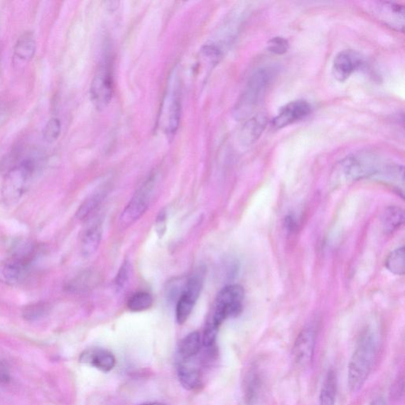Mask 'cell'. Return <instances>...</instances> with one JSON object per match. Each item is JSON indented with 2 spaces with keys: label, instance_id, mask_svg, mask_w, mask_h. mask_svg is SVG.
I'll use <instances>...</instances> for the list:
<instances>
[{
  "label": "cell",
  "instance_id": "cell-1",
  "mask_svg": "<svg viewBox=\"0 0 405 405\" xmlns=\"http://www.w3.org/2000/svg\"><path fill=\"white\" fill-rule=\"evenodd\" d=\"M376 350L375 340L366 334L359 342L347 369V386L352 393H357L365 385L372 372Z\"/></svg>",
  "mask_w": 405,
  "mask_h": 405
},
{
  "label": "cell",
  "instance_id": "cell-2",
  "mask_svg": "<svg viewBox=\"0 0 405 405\" xmlns=\"http://www.w3.org/2000/svg\"><path fill=\"white\" fill-rule=\"evenodd\" d=\"M274 77L271 68L259 69L251 76L235 107L237 118L242 120L249 117L260 106Z\"/></svg>",
  "mask_w": 405,
  "mask_h": 405
},
{
  "label": "cell",
  "instance_id": "cell-3",
  "mask_svg": "<svg viewBox=\"0 0 405 405\" xmlns=\"http://www.w3.org/2000/svg\"><path fill=\"white\" fill-rule=\"evenodd\" d=\"M35 171L36 163L32 159H26L6 173L1 187L2 198L6 205H15L22 198L30 187Z\"/></svg>",
  "mask_w": 405,
  "mask_h": 405
},
{
  "label": "cell",
  "instance_id": "cell-4",
  "mask_svg": "<svg viewBox=\"0 0 405 405\" xmlns=\"http://www.w3.org/2000/svg\"><path fill=\"white\" fill-rule=\"evenodd\" d=\"M244 297L245 292L240 285L227 286L216 298L212 312L207 323L220 329L223 321L239 316L242 311Z\"/></svg>",
  "mask_w": 405,
  "mask_h": 405
},
{
  "label": "cell",
  "instance_id": "cell-5",
  "mask_svg": "<svg viewBox=\"0 0 405 405\" xmlns=\"http://www.w3.org/2000/svg\"><path fill=\"white\" fill-rule=\"evenodd\" d=\"M379 172L376 158L369 153H362L341 161L335 171L336 183H345L369 176Z\"/></svg>",
  "mask_w": 405,
  "mask_h": 405
},
{
  "label": "cell",
  "instance_id": "cell-6",
  "mask_svg": "<svg viewBox=\"0 0 405 405\" xmlns=\"http://www.w3.org/2000/svg\"><path fill=\"white\" fill-rule=\"evenodd\" d=\"M114 78L110 63L104 60L97 68L94 76L90 97L94 106L102 109L107 107L113 97Z\"/></svg>",
  "mask_w": 405,
  "mask_h": 405
},
{
  "label": "cell",
  "instance_id": "cell-7",
  "mask_svg": "<svg viewBox=\"0 0 405 405\" xmlns=\"http://www.w3.org/2000/svg\"><path fill=\"white\" fill-rule=\"evenodd\" d=\"M153 180V177L146 180L125 207L120 217L122 226H131L145 213L149 205Z\"/></svg>",
  "mask_w": 405,
  "mask_h": 405
},
{
  "label": "cell",
  "instance_id": "cell-8",
  "mask_svg": "<svg viewBox=\"0 0 405 405\" xmlns=\"http://www.w3.org/2000/svg\"><path fill=\"white\" fill-rule=\"evenodd\" d=\"M171 87L166 95L161 114V124L165 134L168 136L176 134L179 127L181 113L180 97L176 83H173Z\"/></svg>",
  "mask_w": 405,
  "mask_h": 405
},
{
  "label": "cell",
  "instance_id": "cell-9",
  "mask_svg": "<svg viewBox=\"0 0 405 405\" xmlns=\"http://www.w3.org/2000/svg\"><path fill=\"white\" fill-rule=\"evenodd\" d=\"M316 335L312 328H306L299 333L292 348V359L298 367L310 365L315 347Z\"/></svg>",
  "mask_w": 405,
  "mask_h": 405
},
{
  "label": "cell",
  "instance_id": "cell-10",
  "mask_svg": "<svg viewBox=\"0 0 405 405\" xmlns=\"http://www.w3.org/2000/svg\"><path fill=\"white\" fill-rule=\"evenodd\" d=\"M374 15L384 24L397 31H404V6L393 2H377L374 4Z\"/></svg>",
  "mask_w": 405,
  "mask_h": 405
},
{
  "label": "cell",
  "instance_id": "cell-11",
  "mask_svg": "<svg viewBox=\"0 0 405 405\" xmlns=\"http://www.w3.org/2000/svg\"><path fill=\"white\" fill-rule=\"evenodd\" d=\"M310 104L303 100L289 102L279 110L278 115L274 118V127L282 129L302 120L310 114Z\"/></svg>",
  "mask_w": 405,
  "mask_h": 405
},
{
  "label": "cell",
  "instance_id": "cell-12",
  "mask_svg": "<svg viewBox=\"0 0 405 405\" xmlns=\"http://www.w3.org/2000/svg\"><path fill=\"white\" fill-rule=\"evenodd\" d=\"M178 375L181 386L188 390H198L202 385L200 362L197 357L178 360Z\"/></svg>",
  "mask_w": 405,
  "mask_h": 405
},
{
  "label": "cell",
  "instance_id": "cell-13",
  "mask_svg": "<svg viewBox=\"0 0 405 405\" xmlns=\"http://www.w3.org/2000/svg\"><path fill=\"white\" fill-rule=\"evenodd\" d=\"M80 360L85 364L94 367L104 373L111 372L116 365L114 354L102 347L87 349L81 354Z\"/></svg>",
  "mask_w": 405,
  "mask_h": 405
},
{
  "label": "cell",
  "instance_id": "cell-14",
  "mask_svg": "<svg viewBox=\"0 0 405 405\" xmlns=\"http://www.w3.org/2000/svg\"><path fill=\"white\" fill-rule=\"evenodd\" d=\"M361 65V59L352 51L340 53L333 61V72L340 82L346 81Z\"/></svg>",
  "mask_w": 405,
  "mask_h": 405
},
{
  "label": "cell",
  "instance_id": "cell-15",
  "mask_svg": "<svg viewBox=\"0 0 405 405\" xmlns=\"http://www.w3.org/2000/svg\"><path fill=\"white\" fill-rule=\"evenodd\" d=\"M31 264V262L29 261L11 256L4 263L1 270L4 281L11 284L22 282L29 271Z\"/></svg>",
  "mask_w": 405,
  "mask_h": 405
},
{
  "label": "cell",
  "instance_id": "cell-16",
  "mask_svg": "<svg viewBox=\"0 0 405 405\" xmlns=\"http://www.w3.org/2000/svg\"><path fill=\"white\" fill-rule=\"evenodd\" d=\"M36 39L33 33L31 31H26L21 35L14 47V58L24 63L30 62L36 53Z\"/></svg>",
  "mask_w": 405,
  "mask_h": 405
},
{
  "label": "cell",
  "instance_id": "cell-17",
  "mask_svg": "<svg viewBox=\"0 0 405 405\" xmlns=\"http://www.w3.org/2000/svg\"><path fill=\"white\" fill-rule=\"evenodd\" d=\"M102 237V227L96 223L87 227L81 239V252L86 257L92 256L99 249Z\"/></svg>",
  "mask_w": 405,
  "mask_h": 405
},
{
  "label": "cell",
  "instance_id": "cell-18",
  "mask_svg": "<svg viewBox=\"0 0 405 405\" xmlns=\"http://www.w3.org/2000/svg\"><path fill=\"white\" fill-rule=\"evenodd\" d=\"M267 124L268 117L264 114H257L250 118L241 132L243 143L249 145L256 141L262 135Z\"/></svg>",
  "mask_w": 405,
  "mask_h": 405
},
{
  "label": "cell",
  "instance_id": "cell-19",
  "mask_svg": "<svg viewBox=\"0 0 405 405\" xmlns=\"http://www.w3.org/2000/svg\"><path fill=\"white\" fill-rule=\"evenodd\" d=\"M202 339L198 332H193L183 339L178 347V360L197 357L202 347Z\"/></svg>",
  "mask_w": 405,
  "mask_h": 405
},
{
  "label": "cell",
  "instance_id": "cell-20",
  "mask_svg": "<svg viewBox=\"0 0 405 405\" xmlns=\"http://www.w3.org/2000/svg\"><path fill=\"white\" fill-rule=\"evenodd\" d=\"M338 393V378L333 369L328 372L319 396L318 405H335Z\"/></svg>",
  "mask_w": 405,
  "mask_h": 405
},
{
  "label": "cell",
  "instance_id": "cell-21",
  "mask_svg": "<svg viewBox=\"0 0 405 405\" xmlns=\"http://www.w3.org/2000/svg\"><path fill=\"white\" fill-rule=\"evenodd\" d=\"M198 299L190 293L185 291L181 292L176 306V319L179 325L184 324L190 318Z\"/></svg>",
  "mask_w": 405,
  "mask_h": 405
},
{
  "label": "cell",
  "instance_id": "cell-22",
  "mask_svg": "<svg viewBox=\"0 0 405 405\" xmlns=\"http://www.w3.org/2000/svg\"><path fill=\"white\" fill-rule=\"evenodd\" d=\"M386 267L397 276H403L405 272L404 248L401 247L391 253L386 261Z\"/></svg>",
  "mask_w": 405,
  "mask_h": 405
},
{
  "label": "cell",
  "instance_id": "cell-23",
  "mask_svg": "<svg viewBox=\"0 0 405 405\" xmlns=\"http://www.w3.org/2000/svg\"><path fill=\"white\" fill-rule=\"evenodd\" d=\"M404 220V212L401 208L390 207L383 216V225L387 232H394V230L403 225Z\"/></svg>",
  "mask_w": 405,
  "mask_h": 405
},
{
  "label": "cell",
  "instance_id": "cell-24",
  "mask_svg": "<svg viewBox=\"0 0 405 405\" xmlns=\"http://www.w3.org/2000/svg\"><path fill=\"white\" fill-rule=\"evenodd\" d=\"M153 298L148 292H138L132 296L128 302L129 309L132 312H142L151 308Z\"/></svg>",
  "mask_w": 405,
  "mask_h": 405
},
{
  "label": "cell",
  "instance_id": "cell-25",
  "mask_svg": "<svg viewBox=\"0 0 405 405\" xmlns=\"http://www.w3.org/2000/svg\"><path fill=\"white\" fill-rule=\"evenodd\" d=\"M103 198V193H96L82 202L76 212L77 218L80 220H86L92 214L97 206L99 205Z\"/></svg>",
  "mask_w": 405,
  "mask_h": 405
},
{
  "label": "cell",
  "instance_id": "cell-26",
  "mask_svg": "<svg viewBox=\"0 0 405 405\" xmlns=\"http://www.w3.org/2000/svg\"><path fill=\"white\" fill-rule=\"evenodd\" d=\"M50 310L48 303L40 302L25 306L23 314L25 319L35 320L45 317Z\"/></svg>",
  "mask_w": 405,
  "mask_h": 405
},
{
  "label": "cell",
  "instance_id": "cell-27",
  "mask_svg": "<svg viewBox=\"0 0 405 405\" xmlns=\"http://www.w3.org/2000/svg\"><path fill=\"white\" fill-rule=\"evenodd\" d=\"M61 134V122L58 117H52L45 124L43 136L45 141L52 144L57 141Z\"/></svg>",
  "mask_w": 405,
  "mask_h": 405
},
{
  "label": "cell",
  "instance_id": "cell-28",
  "mask_svg": "<svg viewBox=\"0 0 405 405\" xmlns=\"http://www.w3.org/2000/svg\"><path fill=\"white\" fill-rule=\"evenodd\" d=\"M269 50L276 55H283L288 52L289 43L288 40L282 37L271 38L268 43Z\"/></svg>",
  "mask_w": 405,
  "mask_h": 405
},
{
  "label": "cell",
  "instance_id": "cell-29",
  "mask_svg": "<svg viewBox=\"0 0 405 405\" xmlns=\"http://www.w3.org/2000/svg\"><path fill=\"white\" fill-rule=\"evenodd\" d=\"M131 267L128 261H125L116 277L115 284L118 289H122L128 284L130 276Z\"/></svg>",
  "mask_w": 405,
  "mask_h": 405
},
{
  "label": "cell",
  "instance_id": "cell-30",
  "mask_svg": "<svg viewBox=\"0 0 405 405\" xmlns=\"http://www.w3.org/2000/svg\"><path fill=\"white\" fill-rule=\"evenodd\" d=\"M166 212L164 209H163V210L158 213L156 220V232L159 239H163V237L166 234Z\"/></svg>",
  "mask_w": 405,
  "mask_h": 405
},
{
  "label": "cell",
  "instance_id": "cell-31",
  "mask_svg": "<svg viewBox=\"0 0 405 405\" xmlns=\"http://www.w3.org/2000/svg\"><path fill=\"white\" fill-rule=\"evenodd\" d=\"M391 394L396 399H399L404 395V378H399L397 379L396 382H394V386L392 387V392Z\"/></svg>",
  "mask_w": 405,
  "mask_h": 405
},
{
  "label": "cell",
  "instance_id": "cell-32",
  "mask_svg": "<svg viewBox=\"0 0 405 405\" xmlns=\"http://www.w3.org/2000/svg\"><path fill=\"white\" fill-rule=\"evenodd\" d=\"M10 379V375L8 367L5 363L0 360V384L6 383Z\"/></svg>",
  "mask_w": 405,
  "mask_h": 405
},
{
  "label": "cell",
  "instance_id": "cell-33",
  "mask_svg": "<svg viewBox=\"0 0 405 405\" xmlns=\"http://www.w3.org/2000/svg\"><path fill=\"white\" fill-rule=\"evenodd\" d=\"M369 405H387L386 401L382 397L375 398Z\"/></svg>",
  "mask_w": 405,
  "mask_h": 405
},
{
  "label": "cell",
  "instance_id": "cell-34",
  "mask_svg": "<svg viewBox=\"0 0 405 405\" xmlns=\"http://www.w3.org/2000/svg\"><path fill=\"white\" fill-rule=\"evenodd\" d=\"M5 114L4 110L0 107V126H1V124L5 121Z\"/></svg>",
  "mask_w": 405,
  "mask_h": 405
},
{
  "label": "cell",
  "instance_id": "cell-35",
  "mask_svg": "<svg viewBox=\"0 0 405 405\" xmlns=\"http://www.w3.org/2000/svg\"><path fill=\"white\" fill-rule=\"evenodd\" d=\"M143 405H164V404H160V403H150V404H143Z\"/></svg>",
  "mask_w": 405,
  "mask_h": 405
}]
</instances>
